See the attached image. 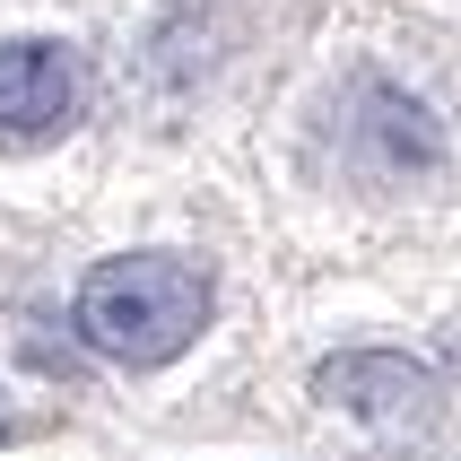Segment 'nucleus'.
<instances>
[{
	"mask_svg": "<svg viewBox=\"0 0 461 461\" xmlns=\"http://www.w3.org/2000/svg\"><path fill=\"white\" fill-rule=\"evenodd\" d=\"M87 104V70L52 35H9L0 44V149H52Z\"/></svg>",
	"mask_w": 461,
	"mask_h": 461,
	"instance_id": "2",
	"label": "nucleus"
},
{
	"mask_svg": "<svg viewBox=\"0 0 461 461\" xmlns=\"http://www.w3.org/2000/svg\"><path fill=\"white\" fill-rule=\"evenodd\" d=\"M313 392L322 401H348L357 418H418L436 401V375L410 366V357H384V348H357V357L313 366Z\"/></svg>",
	"mask_w": 461,
	"mask_h": 461,
	"instance_id": "3",
	"label": "nucleus"
},
{
	"mask_svg": "<svg viewBox=\"0 0 461 461\" xmlns=\"http://www.w3.org/2000/svg\"><path fill=\"white\" fill-rule=\"evenodd\" d=\"M78 339L96 348V357L131 366V375H149V366H175L192 339L209 331V270L192 253H113L96 261L87 279H78V305H70Z\"/></svg>",
	"mask_w": 461,
	"mask_h": 461,
	"instance_id": "1",
	"label": "nucleus"
}]
</instances>
